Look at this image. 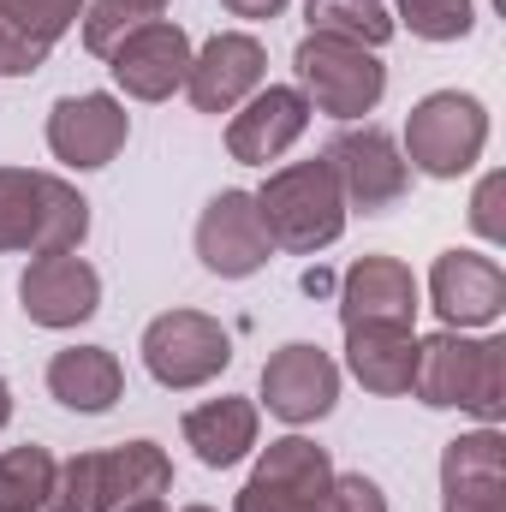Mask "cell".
Returning a JSON list of instances; mask_svg holds the SVG:
<instances>
[{"instance_id":"5","label":"cell","mask_w":506,"mask_h":512,"mask_svg":"<svg viewBox=\"0 0 506 512\" xmlns=\"http://www.w3.org/2000/svg\"><path fill=\"white\" fill-rule=\"evenodd\" d=\"M143 364L161 387L191 393V387H209L233 364V340L203 310H167L143 328Z\"/></svg>"},{"instance_id":"22","label":"cell","mask_w":506,"mask_h":512,"mask_svg":"<svg viewBox=\"0 0 506 512\" xmlns=\"http://www.w3.org/2000/svg\"><path fill=\"white\" fill-rule=\"evenodd\" d=\"M304 18L316 36H340V42H358V48H381L399 24L381 0H304Z\"/></svg>"},{"instance_id":"3","label":"cell","mask_w":506,"mask_h":512,"mask_svg":"<svg viewBox=\"0 0 506 512\" xmlns=\"http://www.w3.org/2000/svg\"><path fill=\"white\" fill-rule=\"evenodd\" d=\"M489 149V108L465 90H435L411 108L405 120V167L429 173V179H459L483 161Z\"/></svg>"},{"instance_id":"20","label":"cell","mask_w":506,"mask_h":512,"mask_svg":"<svg viewBox=\"0 0 506 512\" xmlns=\"http://www.w3.org/2000/svg\"><path fill=\"white\" fill-rule=\"evenodd\" d=\"M346 370L370 387V393H381V399L411 393L417 334L411 328H346Z\"/></svg>"},{"instance_id":"25","label":"cell","mask_w":506,"mask_h":512,"mask_svg":"<svg viewBox=\"0 0 506 512\" xmlns=\"http://www.w3.org/2000/svg\"><path fill=\"white\" fill-rule=\"evenodd\" d=\"M167 12V0H96V6H84V48L90 54H114L120 48V36H131L137 24H149V18H161Z\"/></svg>"},{"instance_id":"32","label":"cell","mask_w":506,"mask_h":512,"mask_svg":"<svg viewBox=\"0 0 506 512\" xmlns=\"http://www.w3.org/2000/svg\"><path fill=\"white\" fill-rule=\"evenodd\" d=\"M501 191H506V179H501V173H489V179L477 185V197H471V227H477L483 239H495V245L506 239V221H501Z\"/></svg>"},{"instance_id":"19","label":"cell","mask_w":506,"mask_h":512,"mask_svg":"<svg viewBox=\"0 0 506 512\" xmlns=\"http://www.w3.org/2000/svg\"><path fill=\"white\" fill-rule=\"evenodd\" d=\"M96 483H102V512H120L131 501H161L173 489V459L155 441H120L96 453Z\"/></svg>"},{"instance_id":"31","label":"cell","mask_w":506,"mask_h":512,"mask_svg":"<svg viewBox=\"0 0 506 512\" xmlns=\"http://www.w3.org/2000/svg\"><path fill=\"white\" fill-rule=\"evenodd\" d=\"M233 512H322V501H310V495H286V489H274V483H245L239 489V501Z\"/></svg>"},{"instance_id":"33","label":"cell","mask_w":506,"mask_h":512,"mask_svg":"<svg viewBox=\"0 0 506 512\" xmlns=\"http://www.w3.org/2000/svg\"><path fill=\"white\" fill-rule=\"evenodd\" d=\"M221 6H227L233 18H274L286 0H221Z\"/></svg>"},{"instance_id":"2","label":"cell","mask_w":506,"mask_h":512,"mask_svg":"<svg viewBox=\"0 0 506 512\" xmlns=\"http://www.w3.org/2000/svg\"><path fill=\"white\" fill-rule=\"evenodd\" d=\"M256 215H262L268 239L292 256L328 251V245L346 233V197H340L334 167H328L322 155L268 173V185L256 191Z\"/></svg>"},{"instance_id":"24","label":"cell","mask_w":506,"mask_h":512,"mask_svg":"<svg viewBox=\"0 0 506 512\" xmlns=\"http://www.w3.org/2000/svg\"><path fill=\"white\" fill-rule=\"evenodd\" d=\"M90 233V203L66 185V179H42V227H36V256H60L78 251Z\"/></svg>"},{"instance_id":"10","label":"cell","mask_w":506,"mask_h":512,"mask_svg":"<svg viewBox=\"0 0 506 512\" xmlns=\"http://www.w3.org/2000/svg\"><path fill=\"white\" fill-rule=\"evenodd\" d=\"M334 399H340V364L310 340H292L262 364V405L292 429L328 417Z\"/></svg>"},{"instance_id":"8","label":"cell","mask_w":506,"mask_h":512,"mask_svg":"<svg viewBox=\"0 0 506 512\" xmlns=\"http://www.w3.org/2000/svg\"><path fill=\"white\" fill-rule=\"evenodd\" d=\"M262 72H268V48L251 30H221L191 54L185 96H191L197 114H233L245 96L262 90Z\"/></svg>"},{"instance_id":"9","label":"cell","mask_w":506,"mask_h":512,"mask_svg":"<svg viewBox=\"0 0 506 512\" xmlns=\"http://www.w3.org/2000/svg\"><path fill=\"white\" fill-rule=\"evenodd\" d=\"M131 137V114L120 96L108 90H90V96H60L54 114H48V149L54 161L90 173V167H108Z\"/></svg>"},{"instance_id":"11","label":"cell","mask_w":506,"mask_h":512,"mask_svg":"<svg viewBox=\"0 0 506 512\" xmlns=\"http://www.w3.org/2000/svg\"><path fill=\"white\" fill-rule=\"evenodd\" d=\"M429 304L447 328H489L506 310V274L483 251H441L429 268Z\"/></svg>"},{"instance_id":"18","label":"cell","mask_w":506,"mask_h":512,"mask_svg":"<svg viewBox=\"0 0 506 512\" xmlns=\"http://www.w3.org/2000/svg\"><path fill=\"white\" fill-rule=\"evenodd\" d=\"M48 393L66 411L96 417V411H108L126 393V370H120V358L108 346H66V352L48 358Z\"/></svg>"},{"instance_id":"36","label":"cell","mask_w":506,"mask_h":512,"mask_svg":"<svg viewBox=\"0 0 506 512\" xmlns=\"http://www.w3.org/2000/svg\"><path fill=\"white\" fill-rule=\"evenodd\" d=\"M185 512H215V507H185Z\"/></svg>"},{"instance_id":"34","label":"cell","mask_w":506,"mask_h":512,"mask_svg":"<svg viewBox=\"0 0 506 512\" xmlns=\"http://www.w3.org/2000/svg\"><path fill=\"white\" fill-rule=\"evenodd\" d=\"M6 417H12V387L0 382V429H6Z\"/></svg>"},{"instance_id":"1","label":"cell","mask_w":506,"mask_h":512,"mask_svg":"<svg viewBox=\"0 0 506 512\" xmlns=\"http://www.w3.org/2000/svg\"><path fill=\"white\" fill-rule=\"evenodd\" d=\"M411 393L435 411H471L483 423L506 417V340H471L459 328H441L417 340Z\"/></svg>"},{"instance_id":"6","label":"cell","mask_w":506,"mask_h":512,"mask_svg":"<svg viewBox=\"0 0 506 512\" xmlns=\"http://www.w3.org/2000/svg\"><path fill=\"white\" fill-rule=\"evenodd\" d=\"M322 161L334 167V185H340L346 209H358V215H381V209H393V203L405 197V185H411V167H405L399 143H393L387 131H376V126L340 131V137L328 143Z\"/></svg>"},{"instance_id":"28","label":"cell","mask_w":506,"mask_h":512,"mask_svg":"<svg viewBox=\"0 0 506 512\" xmlns=\"http://www.w3.org/2000/svg\"><path fill=\"white\" fill-rule=\"evenodd\" d=\"M48 512H102V483H96V453H78L60 465Z\"/></svg>"},{"instance_id":"17","label":"cell","mask_w":506,"mask_h":512,"mask_svg":"<svg viewBox=\"0 0 506 512\" xmlns=\"http://www.w3.org/2000/svg\"><path fill=\"white\" fill-rule=\"evenodd\" d=\"M256 429H262L256 399H209V405L185 411V447H191L209 471H227V465L251 459Z\"/></svg>"},{"instance_id":"29","label":"cell","mask_w":506,"mask_h":512,"mask_svg":"<svg viewBox=\"0 0 506 512\" xmlns=\"http://www.w3.org/2000/svg\"><path fill=\"white\" fill-rule=\"evenodd\" d=\"M6 6H12V18H18L30 36H42L48 48L84 18V0H6Z\"/></svg>"},{"instance_id":"23","label":"cell","mask_w":506,"mask_h":512,"mask_svg":"<svg viewBox=\"0 0 506 512\" xmlns=\"http://www.w3.org/2000/svg\"><path fill=\"white\" fill-rule=\"evenodd\" d=\"M42 179L30 167H0V251H36L42 227Z\"/></svg>"},{"instance_id":"30","label":"cell","mask_w":506,"mask_h":512,"mask_svg":"<svg viewBox=\"0 0 506 512\" xmlns=\"http://www.w3.org/2000/svg\"><path fill=\"white\" fill-rule=\"evenodd\" d=\"M322 512H387V495H381L376 477H364V471H352V477L334 471V483L322 495Z\"/></svg>"},{"instance_id":"35","label":"cell","mask_w":506,"mask_h":512,"mask_svg":"<svg viewBox=\"0 0 506 512\" xmlns=\"http://www.w3.org/2000/svg\"><path fill=\"white\" fill-rule=\"evenodd\" d=\"M120 512H167L161 501H131V507H120Z\"/></svg>"},{"instance_id":"14","label":"cell","mask_w":506,"mask_h":512,"mask_svg":"<svg viewBox=\"0 0 506 512\" xmlns=\"http://www.w3.org/2000/svg\"><path fill=\"white\" fill-rule=\"evenodd\" d=\"M268 251H274V239H268V227L256 215L251 191H221L203 209V221H197V256H203L209 274L245 280V274H256L268 262Z\"/></svg>"},{"instance_id":"4","label":"cell","mask_w":506,"mask_h":512,"mask_svg":"<svg viewBox=\"0 0 506 512\" xmlns=\"http://www.w3.org/2000/svg\"><path fill=\"white\" fill-rule=\"evenodd\" d=\"M298 90L310 102V114H328V120H364L387 90V66L376 60V48H358V42H340V36H304L298 54Z\"/></svg>"},{"instance_id":"15","label":"cell","mask_w":506,"mask_h":512,"mask_svg":"<svg viewBox=\"0 0 506 512\" xmlns=\"http://www.w3.org/2000/svg\"><path fill=\"white\" fill-rule=\"evenodd\" d=\"M346 328H411L417 322V274L399 256H358L340 280Z\"/></svg>"},{"instance_id":"12","label":"cell","mask_w":506,"mask_h":512,"mask_svg":"<svg viewBox=\"0 0 506 512\" xmlns=\"http://www.w3.org/2000/svg\"><path fill=\"white\" fill-rule=\"evenodd\" d=\"M18 304L36 328H78L102 310V274L84 256H36L18 280Z\"/></svg>"},{"instance_id":"21","label":"cell","mask_w":506,"mask_h":512,"mask_svg":"<svg viewBox=\"0 0 506 512\" xmlns=\"http://www.w3.org/2000/svg\"><path fill=\"white\" fill-rule=\"evenodd\" d=\"M54 477H60V465L48 447H36V441L6 447L0 453V512H42L54 495Z\"/></svg>"},{"instance_id":"16","label":"cell","mask_w":506,"mask_h":512,"mask_svg":"<svg viewBox=\"0 0 506 512\" xmlns=\"http://www.w3.org/2000/svg\"><path fill=\"white\" fill-rule=\"evenodd\" d=\"M304 126H310L304 90L268 84V90H256V96L239 102V114H233V126H227V155L245 161V167H268V161H280V155L304 137Z\"/></svg>"},{"instance_id":"26","label":"cell","mask_w":506,"mask_h":512,"mask_svg":"<svg viewBox=\"0 0 506 512\" xmlns=\"http://www.w3.org/2000/svg\"><path fill=\"white\" fill-rule=\"evenodd\" d=\"M393 24H405L423 42H459L477 24L471 0H393Z\"/></svg>"},{"instance_id":"13","label":"cell","mask_w":506,"mask_h":512,"mask_svg":"<svg viewBox=\"0 0 506 512\" xmlns=\"http://www.w3.org/2000/svg\"><path fill=\"white\" fill-rule=\"evenodd\" d=\"M441 512H506V441L495 423L441 447Z\"/></svg>"},{"instance_id":"7","label":"cell","mask_w":506,"mask_h":512,"mask_svg":"<svg viewBox=\"0 0 506 512\" xmlns=\"http://www.w3.org/2000/svg\"><path fill=\"white\" fill-rule=\"evenodd\" d=\"M114 84L126 90L131 102H167L173 90H185L191 72V36L173 18H149L131 36H120V48L108 54Z\"/></svg>"},{"instance_id":"27","label":"cell","mask_w":506,"mask_h":512,"mask_svg":"<svg viewBox=\"0 0 506 512\" xmlns=\"http://www.w3.org/2000/svg\"><path fill=\"white\" fill-rule=\"evenodd\" d=\"M48 42L42 36H30L18 18H12V6L0 0V78H30V72H42L48 66Z\"/></svg>"}]
</instances>
